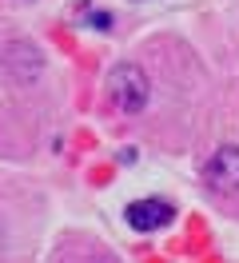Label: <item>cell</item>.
<instances>
[{"label": "cell", "instance_id": "1", "mask_svg": "<svg viewBox=\"0 0 239 263\" xmlns=\"http://www.w3.org/2000/svg\"><path fill=\"white\" fill-rule=\"evenodd\" d=\"M108 92H112V104H116L120 112H140L143 104H148L152 84H148V76H143L136 64H120L108 76Z\"/></svg>", "mask_w": 239, "mask_h": 263}, {"label": "cell", "instance_id": "2", "mask_svg": "<svg viewBox=\"0 0 239 263\" xmlns=\"http://www.w3.org/2000/svg\"><path fill=\"white\" fill-rule=\"evenodd\" d=\"M204 183L211 192H239V148H215L204 164Z\"/></svg>", "mask_w": 239, "mask_h": 263}, {"label": "cell", "instance_id": "3", "mask_svg": "<svg viewBox=\"0 0 239 263\" xmlns=\"http://www.w3.org/2000/svg\"><path fill=\"white\" fill-rule=\"evenodd\" d=\"M168 219H175V208L168 199H140L127 208V223L136 231H152V228H163Z\"/></svg>", "mask_w": 239, "mask_h": 263}]
</instances>
